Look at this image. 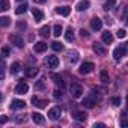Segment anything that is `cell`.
<instances>
[{"label":"cell","mask_w":128,"mask_h":128,"mask_svg":"<svg viewBox=\"0 0 128 128\" xmlns=\"http://www.w3.org/2000/svg\"><path fill=\"white\" fill-rule=\"evenodd\" d=\"M94 68H95V65H94L92 62H84V63H82V66L78 68V72L83 74V76H86V74H90L94 71Z\"/></svg>","instance_id":"obj_1"},{"label":"cell","mask_w":128,"mask_h":128,"mask_svg":"<svg viewBox=\"0 0 128 128\" xmlns=\"http://www.w3.org/2000/svg\"><path fill=\"white\" fill-rule=\"evenodd\" d=\"M44 63L48 66V68H57V65H59V59H57V56H47L45 57V60H44Z\"/></svg>","instance_id":"obj_2"},{"label":"cell","mask_w":128,"mask_h":128,"mask_svg":"<svg viewBox=\"0 0 128 128\" xmlns=\"http://www.w3.org/2000/svg\"><path fill=\"white\" fill-rule=\"evenodd\" d=\"M71 95L74 98H80L83 95V88L80 84H77V83H72L71 84Z\"/></svg>","instance_id":"obj_3"},{"label":"cell","mask_w":128,"mask_h":128,"mask_svg":"<svg viewBox=\"0 0 128 128\" xmlns=\"http://www.w3.org/2000/svg\"><path fill=\"white\" fill-rule=\"evenodd\" d=\"M60 114H62V108L60 107H53V108H50V112H48V118L51 119V120H57L59 118H60Z\"/></svg>","instance_id":"obj_4"},{"label":"cell","mask_w":128,"mask_h":128,"mask_svg":"<svg viewBox=\"0 0 128 128\" xmlns=\"http://www.w3.org/2000/svg\"><path fill=\"white\" fill-rule=\"evenodd\" d=\"M27 92H29V84H27V83L20 82V83L15 86V94H18V95H24V94H27Z\"/></svg>","instance_id":"obj_5"},{"label":"cell","mask_w":128,"mask_h":128,"mask_svg":"<svg viewBox=\"0 0 128 128\" xmlns=\"http://www.w3.org/2000/svg\"><path fill=\"white\" fill-rule=\"evenodd\" d=\"M9 41H11L15 47H18V48H23V47H24V41H23V38L18 36V35H11V36H9Z\"/></svg>","instance_id":"obj_6"},{"label":"cell","mask_w":128,"mask_h":128,"mask_svg":"<svg viewBox=\"0 0 128 128\" xmlns=\"http://www.w3.org/2000/svg\"><path fill=\"white\" fill-rule=\"evenodd\" d=\"M30 101H32V104H33L35 107H39V108H44V107L48 104V102H47V100H42V98H39V96H36V95H35V96H32V100H30Z\"/></svg>","instance_id":"obj_7"},{"label":"cell","mask_w":128,"mask_h":128,"mask_svg":"<svg viewBox=\"0 0 128 128\" xmlns=\"http://www.w3.org/2000/svg\"><path fill=\"white\" fill-rule=\"evenodd\" d=\"M90 27H92V30H101V27H102V20L101 18H98V17H95V18H92L90 20Z\"/></svg>","instance_id":"obj_8"},{"label":"cell","mask_w":128,"mask_h":128,"mask_svg":"<svg viewBox=\"0 0 128 128\" xmlns=\"http://www.w3.org/2000/svg\"><path fill=\"white\" fill-rule=\"evenodd\" d=\"M82 104H83L84 107H88V108H92V107H94V106L96 104V100H95V95L92 94L90 96H88V98H84Z\"/></svg>","instance_id":"obj_9"},{"label":"cell","mask_w":128,"mask_h":128,"mask_svg":"<svg viewBox=\"0 0 128 128\" xmlns=\"http://www.w3.org/2000/svg\"><path fill=\"white\" fill-rule=\"evenodd\" d=\"M9 107H11L12 110H21V108L26 107V102H24L23 100H12V102H11Z\"/></svg>","instance_id":"obj_10"},{"label":"cell","mask_w":128,"mask_h":128,"mask_svg":"<svg viewBox=\"0 0 128 128\" xmlns=\"http://www.w3.org/2000/svg\"><path fill=\"white\" fill-rule=\"evenodd\" d=\"M32 119H33V122H35L36 125H44V124H45V118H44L41 113L33 112V113H32Z\"/></svg>","instance_id":"obj_11"},{"label":"cell","mask_w":128,"mask_h":128,"mask_svg":"<svg viewBox=\"0 0 128 128\" xmlns=\"http://www.w3.org/2000/svg\"><path fill=\"white\" fill-rule=\"evenodd\" d=\"M47 48H48V44H45V42H42V41H41V42H36V44L33 45V51H35V53H44Z\"/></svg>","instance_id":"obj_12"},{"label":"cell","mask_w":128,"mask_h":128,"mask_svg":"<svg viewBox=\"0 0 128 128\" xmlns=\"http://www.w3.org/2000/svg\"><path fill=\"white\" fill-rule=\"evenodd\" d=\"M32 14H33V17H35V21H36V23H39V21L44 20V12H42L41 9H38V8H32Z\"/></svg>","instance_id":"obj_13"},{"label":"cell","mask_w":128,"mask_h":128,"mask_svg":"<svg viewBox=\"0 0 128 128\" xmlns=\"http://www.w3.org/2000/svg\"><path fill=\"white\" fill-rule=\"evenodd\" d=\"M72 116H74V119L78 120V122H84V120L88 119V113H86V112H76V110H74Z\"/></svg>","instance_id":"obj_14"},{"label":"cell","mask_w":128,"mask_h":128,"mask_svg":"<svg viewBox=\"0 0 128 128\" xmlns=\"http://www.w3.org/2000/svg\"><path fill=\"white\" fill-rule=\"evenodd\" d=\"M89 6H90L89 0H82V2H78V3L76 5V9H77L78 12H82V11H86V9H89Z\"/></svg>","instance_id":"obj_15"},{"label":"cell","mask_w":128,"mask_h":128,"mask_svg":"<svg viewBox=\"0 0 128 128\" xmlns=\"http://www.w3.org/2000/svg\"><path fill=\"white\" fill-rule=\"evenodd\" d=\"M92 48H94V51H95L96 54H100V56H106V54H107V50H106L101 44H96V42H95V44L92 45Z\"/></svg>","instance_id":"obj_16"},{"label":"cell","mask_w":128,"mask_h":128,"mask_svg":"<svg viewBox=\"0 0 128 128\" xmlns=\"http://www.w3.org/2000/svg\"><path fill=\"white\" fill-rule=\"evenodd\" d=\"M56 12H57L59 15H62V17H68L70 12H71V8H70V6H59V8L56 9Z\"/></svg>","instance_id":"obj_17"},{"label":"cell","mask_w":128,"mask_h":128,"mask_svg":"<svg viewBox=\"0 0 128 128\" xmlns=\"http://www.w3.org/2000/svg\"><path fill=\"white\" fill-rule=\"evenodd\" d=\"M51 78L54 80V83H56L57 86H60V89H62L63 86H65V82L62 80V77H60L59 74H51Z\"/></svg>","instance_id":"obj_18"},{"label":"cell","mask_w":128,"mask_h":128,"mask_svg":"<svg viewBox=\"0 0 128 128\" xmlns=\"http://www.w3.org/2000/svg\"><path fill=\"white\" fill-rule=\"evenodd\" d=\"M101 39H102V42H106V44H112V42H113V35H112L110 32H104L102 36H101Z\"/></svg>","instance_id":"obj_19"},{"label":"cell","mask_w":128,"mask_h":128,"mask_svg":"<svg viewBox=\"0 0 128 128\" xmlns=\"http://www.w3.org/2000/svg\"><path fill=\"white\" fill-rule=\"evenodd\" d=\"M27 9H29V5H27V3H21L20 6H17V9H15V14H17V15H21V14H24Z\"/></svg>","instance_id":"obj_20"},{"label":"cell","mask_w":128,"mask_h":128,"mask_svg":"<svg viewBox=\"0 0 128 128\" xmlns=\"http://www.w3.org/2000/svg\"><path fill=\"white\" fill-rule=\"evenodd\" d=\"M38 72H39V70H38V68H35V66L27 68V70H26V76H27V77H36V76H38Z\"/></svg>","instance_id":"obj_21"},{"label":"cell","mask_w":128,"mask_h":128,"mask_svg":"<svg viewBox=\"0 0 128 128\" xmlns=\"http://www.w3.org/2000/svg\"><path fill=\"white\" fill-rule=\"evenodd\" d=\"M21 71V63L20 62H14L12 65H11V72L12 74H17V72H20Z\"/></svg>","instance_id":"obj_22"},{"label":"cell","mask_w":128,"mask_h":128,"mask_svg":"<svg viewBox=\"0 0 128 128\" xmlns=\"http://www.w3.org/2000/svg\"><path fill=\"white\" fill-rule=\"evenodd\" d=\"M39 35L42 38H48V35H50V26H42L39 29Z\"/></svg>","instance_id":"obj_23"},{"label":"cell","mask_w":128,"mask_h":128,"mask_svg":"<svg viewBox=\"0 0 128 128\" xmlns=\"http://www.w3.org/2000/svg\"><path fill=\"white\" fill-rule=\"evenodd\" d=\"M113 57H114V60H118V62L124 57V53L120 51V48H119V47H116V48L113 50Z\"/></svg>","instance_id":"obj_24"},{"label":"cell","mask_w":128,"mask_h":128,"mask_svg":"<svg viewBox=\"0 0 128 128\" xmlns=\"http://www.w3.org/2000/svg\"><path fill=\"white\" fill-rule=\"evenodd\" d=\"M78 59H80V56H78L77 51H71V53H70V62H71V63H77Z\"/></svg>","instance_id":"obj_25"},{"label":"cell","mask_w":128,"mask_h":128,"mask_svg":"<svg viewBox=\"0 0 128 128\" xmlns=\"http://www.w3.org/2000/svg\"><path fill=\"white\" fill-rule=\"evenodd\" d=\"M65 38H66V41H74V30H72V27H68L66 29Z\"/></svg>","instance_id":"obj_26"},{"label":"cell","mask_w":128,"mask_h":128,"mask_svg":"<svg viewBox=\"0 0 128 128\" xmlns=\"http://www.w3.org/2000/svg\"><path fill=\"white\" fill-rule=\"evenodd\" d=\"M100 78H101L102 83H108L110 82V77H108V72L107 71H101L100 72Z\"/></svg>","instance_id":"obj_27"},{"label":"cell","mask_w":128,"mask_h":128,"mask_svg":"<svg viewBox=\"0 0 128 128\" xmlns=\"http://www.w3.org/2000/svg\"><path fill=\"white\" fill-rule=\"evenodd\" d=\"M114 5H116V0H107V2L104 3V11H108V9H112Z\"/></svg>","instance_id":"obj_28"},{"label":"cell","mask_w":128,"mask_h":128,"mask_svg":"<svg viewBox=\"0 0 128 128\" xmlns=\"http://www.w3.org/2000/svg\"><path fill=\"white\" fill-rule=\"evenodd\" d=\"M51 48H53L54 51H62V50H63V45H62L60 42H57V41H54V42L51 44Z\"/></svg>","instance_id":"obj_29"},{"label":"cell","mask_w":128,"mask_h":128,"mask_svg":"<svg viewBox=\"0 0 128 128\" xmlns=\"http://www.w3.org/2000/svg\"><path fill=\"white\" fill-rule=\"evenodd\" d=\"M60 33H62V26L60 24H56L54 29H53V35L57 38V36H60Z\"/></svg>","instance_id":"obj_30"},{"label":"cell","mask_w":128,"mask_h":128,"mask_svg":"<svg viewBox=\"0 0 128 128\" xmlns=\"http://www.w3.org/2000/svg\"><path fill=\"white\" fill-rule=\"evenodd\" d=\"M0 24H2V27H8L11 24V20L8 17H2V18H0Z\"/></svg>","instance_id":"obj_31"},{"label":"cell","mask_w":128,"mask_h":128,"mask_svg":"<svg viewBox=\"0 0 128 128\" xmlns=\"http://www.w3.org/2000/svg\"><path fill=\"white\" fill-rule=\"evenodd\" d=\"M0 9H2L3 12L9 9V2L8 0H2V2H0Z\"/></svg>","instance_id":"obj_32"},{"label":"cell","mask_w":128,"mask_h":128,"mask_svg":"<svg viewBox=\"0 0 128 128\" xmlns=\"http://www.w3.org/2000/svg\"><path fill=\"white\" fill-rule=\"evenodd\" d=\"M122 21H124V23H128V6L124 8V12H122Z\"/></svg>","instance_id":"obj_33"},{"label":"cell","mask_w":128,"mask_h":128,"mask_svg":"<svg viewBox=\"0 0 128 128\" xmlns=\"http://www.w3.org/2000/svg\"><path fill=\"white\" fill-rule=\"evenodd\" d=\"M17 29L21 32V30H26L27 29V24H26V21H18V24H17Z\"/></svg>","instance_id":"obj_34"},{"label":"cell","mask_w":128,"mask_h":128,"mask_svg":"<svg viewBox=\"0 0 128 128\" xmlns=\"http://www.w3.org/2000/svg\"><path fill=\"white\" fill-rule=\"evenodd\" d=\"M119 48H120V51H122V53H124V56H125V54L128 53V41H126V42H124V44H120V47H119Z\"/></svg>","instance_id":"obj_35"},{"label":"cell","mask_w":128,"mask_h":128,"mask_svg":"<svg viewBox=\"0 0 128 128\" xmlns=\"http://www.w3.org/2000/svg\"><path fill=\"white\" fill-rule=\"evenodd\" d=\"M116 36H118L119 39H122V38H125V36H126V32H125L124 29H119V30L116 32Z\"/></svg>","instance_id":"obj_36"},{"label":"cell","mask_w":128,"mask_h":128,"mask_svg":"<svg viewBox=\"0 0 128 128\" xmlns=\"http://www.w3.org/2000/svg\"><path fill=\"white\" fill-rule=\"evenodd\" d=\"M112 104H113L114 107H118V106H120V98H118V96H114V98H112Z\"/></svg>","instance_id":"obj_37"},{"label":"cell","mask_w":128,"mask_h":128,"mask_svg":"<svg viewBox=\"0 0 128 128\" xmlns=\"http://www.w3.org/2000/svg\"><path fill=\"white\" fill-rule=\"evenodd\" d=\"M2 56L3 57H8L9 56V47H3L2 48Z\"/></svg>","instance_id":"obj_38"},{"label":"cell","mask_w":128,"mask_h":128,"mask_svg":"<svg viewBox=\"0 0 128 128\" xmlns=\"http://www.w3.org/2000/svg\"><path fill=\"white\" fill-rule=\"evenodd\" d=\"M15 122H18V124H21V122H26V116H23V114H18V116L15 118Z\"/></svg>","instance_id":"obj_39"},{"label":"cell","mask_w":128,"mask_h":128,"mask_svg":"<svg viewBox=\"0 0 128 128\" xmlns=\"http://www.w3.org/2000/svg\"><path fill=\"white\" fill-rule=\"evenodd\" d=\"M80 35H82L83 38H89V32H88V30H84V29H83V30H80Z\"/></svg>","instance_id":"obj_40"},{"label":"cell","mask_w":128,"mask_h":128,"mask_svg":"<svg viewBox=\"0 0 128 128\" xmlns=\"http://www.w3.org/2000/svg\"><path fill=\"white\" fill-rule=\"evenodd\" d=\"M35 88H36V89H44V80H39L38 84H36Z\"/></svg>","instance_id":"obj_41"},{"label":"cell","mask_w":128,"mask_h":128,"mask_svg":"<svg viewBox=\"0 0 128 128\" xmlns=\"http://www.w3.org/2000/svg\"><path fill=\"white\" fill-rule=\"evenodd\" d=\"M54 98H57V100L62 98V92L60 90H54Z\"/></svg>","instance_id":"obj_42"},{"label":"cell","mask_w":128,"mask_h":128,"mask_svg":"<svg viewBox=\"0 0 128 128\" xmlns=\"http://www.w3.org/2000/svg\"><path fill=\"white\" fill-rule=\"evenodd\" d=\"M96 126H106V124H101V122H98V124H95V128Z\"/></svg>","instance_id":"obj_43"},{"label":"cell","mask_w":128,"mask_h":128,"mask_svg":"<svg viewBox=\"0 0 128 128\" xmlns=\"http://www.w3.org/2000/svg\"><path fill=\"white\" fill-rule=\"evenodd\" d=\"M6 120H8V118H6V116H3V118H2V124H6Z\"/></svg>","instance_id":"obj_44"},{"label":"cell","mask_w":128,"mask_h":128,"mask_svg":"<svg viewBox=\"0 0 128 128\" xmlns=\"http://www.w3.org/2000/svg\"><path fill=\"white\" fill-rule=\"evenodd\" d=\"M33 2H36V3H44V2H47V0H33Z\"/></svg>","instance_id":"obj_45"},{"label":"cell","mask_w":128,"mask_h":128,"mask_svg":"<svg viewBox=\"0 0 128 128\" xmlns=\"http://www.w3.org/2000/svg\"><path fill=\"white\" fill-rule=\"evenodd\" d=\"M126 110H128V95H126Z\"/></svg>","instance_id":"obj_46"},{"label":"cell","mask_w":128,"mask_h":128,"mask_svg":"<svg viewBox=\"0 0 128 128\" xmlns=\"http://www.w3.org/2000/svg\"><path fill=\"white\" fill-rule=\"evenodd\" d=\"M18 2H21V0H18Z\"/></svg>","instance_id":"obj_47"},{"label":"cell","mask_w":128,"mask_h":128,"mask_svg":"<svg viewBox=\"0 0 128 128\" xmlns=\"http://www.w3.org/2000/svg\"><path fill=\"white\" fill-rule=\"evenodd\" d=\"M126 66H128V63H126Z\"/></svg>","instance_id":"obj_48"}]
</instances>
